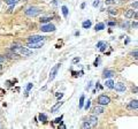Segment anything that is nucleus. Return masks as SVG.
I'll return each instance as SVG.
<instances>
[{"mask_svg":"<svg viewBox=\"0 0 138 129\" xmlns=\"http://www.w3.org/2000/svg\"><path fill=\"white\" fill-rule=\"evenodd\" d=\"M40 12H41V11H40L38 7L32 6V7H29L26 12H24V14H26V16H29V17H35V16L39 15Z\"/></svg>","mask_w":138,"mask_h":129,"instance_id":"1","label":"nucleus"},{"mask_svg":"<svg viewBox=\"0 0 138 129\" xmlns=\"http://www.w3.org/2000/svg\"><path fill=\"white\" fill-rule=\"evenodd\" d=\"M98 103L99 105H108V104L111 103V98L108 96H106V95H100L98 97Z\"/></svg>","mask_w":138,"mask_h":129,"instance_id":"2","label":"nucleus"},{"mask_svg":"<svg viewBox=\"0 0 138 129\" xmlns=\"http://www.w3.org/2000/svg\"><path fill=\"white\" fill-rule=\"evenodd\" d=\"M17 53L22 54L23 57H29V55H32V51H31L29 47H23V46H21L20 50L17 51Z\"/></svg>","mask_w":138,"mask_h":129,"instance_id":"3","label":"nucleus"},{"mask_svg":"<svg viewBox=\"0 0 138 129\" xmlns=\"http://www.w3.org/2000/svg\"><path fill=\"white\" fill-rule=\"evenodd\" d=\"M60 66H61V64H55L52 69H51V73H50V78H48L50 81H53V80L55 78L56 74H58V70H59V68H60Z\"/></svg>","mask_w":138,"mask_h":129,"instance_id":"4","label":"nucleus"},{"mask_svg":"<svg viewBox=\"0 0 138 129\" xmlns=\"http://www.w3.org/2000/svg\"><path fill=\"white\" fill-rule=\"evenodd\" d=\"M40 30L43 32H52L55 30V26H54V24H51V23H47V24L45 23L44 26H41Z\"/></svg>","mask_w":138,"mask_h":129,"instance_id":"5","label":"nucleus"},{"mask_svg":"<svg viewBox=\"0 0 138 129\" xmlns=\"http://www.w3.org/2000/svg\"><path fill=\"white\" fill-rule=\"evenodd\" d=\"M45 37L44 36H39V35H33V36H30L28 38V43H37V42H40V40H44Z\"/></svg>","mask_w":138,"mask_h":129,"instance_id":"6","label":"nucleus"},{"mask_svg":"<svg viewBox=\"0 0 138 129\" xmlns=\"http://www.w3.org/2000/svg\"><path fill=\"white\" fill-rule=\"evenodd\" d=\"M113 89H115V90L118 91V92H124V91L127 90V86H125L123 83L118 82V83L114 84V88H113Z\"/></svg>","mask_w":138,"mask_h":129,"instance_id":"7","label":"nucleus"},{"mask_svg":"<svg viewBox=\"0 0 138 129\" xmlns=\"http://www.w3.org/2000/svg\"><path fill=\"white\" fill-rule=\"evenodd\" d=\"M43 45H44V40H40V42H37V43H28L29 48H40Z\"/></svg>","mask_w":138,"mask_h":129,"instance_id":"8","label":"nucleus"},{"mask_svg":"<svg viewBox=\"0 0 138 129\" xmlns=\"http://www.w3.org/2000/svg\"><path fill=\"white\" fill-rule=\"evenodd\" d=\"M87 122L90 123V126H91V127H96V126H97V123H98V118H97L96 115L89 116Z\"/></svg>","mask_w":138,"mask_h":129,"instance_id":"9","label":"nucleus"},{"mask_svg":"<svg viewBox=\"0 0 138 129\" xmlns=\"http://www.w3.org/2000/svg\"><path fill=\"white\" fill-rule=\"evenodd\" d=\"M115 74H114V71L113 70H111V69H105V70L102 71V77L105 78H111V77H113Z\"/></svg>","mask_w":138,"mask_h":129,"instance_id":"10","label":"nucleus"},{"mask_svg":"<svg viewBox=\"0 0 138 129\" xmlns=\"http://www.w3.org/2000/svg\"><path fill=\"white\" fill-rule=\"evenodd\" d=\"M128 108L129 110H137L138 108V100L137 99H135V100H132L130 103L128 104Z\"/></svg>","mask_w":138,"mask_h":129,"instance_id":"11","label":"nucleus"},{"mask_svg":"<svg viewBox=\"0 0 138 129\" xmlns=\"http://www.w3.org/2000/svg\"><path fill=\"white\" fill-rule=\"evenodd\" d=\"M104 112H105V110H104V106H102V105L96 106L94 110H93V113H94V114H102Z\"/></svg>","mask_w":138,"mask_h":129,"instance_id":"12","label":"nucleus"},{"mask_svg":"<svg viewBox=\"0 0 138 129\" xmlns=\"http://www.w3.org/2000/svg\"><path fill=\"white\" fill-rule=\"evenodd\" d=\"M62 104H63V102H59V103L55 104L54 106H52V108H51V113H55V112H56V111L62 106Z\"/></svg>","mask_w":138,"mask_h":129,"instance_id":"13","label":"nucleus"},{"mask_svg":"<svg viewBox=\"0 0 138 129\" xmlns=\"http://www.w3.org/2000/svg\"><path fill=\"white\" fill-rule=\"evenodd\" d=\"M21 44L20 43H14L13 45L10 46V51H13V52H15V53H17V51L20 50V47H21Z\"/></svg>","mask_w":138,"mask_h":129,"instance_id":"14","label":"nucleus"},{"mask_svg":"<svg viewBox=\"0 0 138 129\" xmlns=\"http://www.w3.org/2000/svg\"><path fill=\"white\" fill-rule=\"evenodd\" d=\"M53 16H43V17H40V23H43V24H45V23H48L51 20H52Z\"/></svg>","mask_w":138,"mask_h":129,"instance_id":"15","label":"nucleus"},{"mask_svg":"<svg viewBox=\"0 0 138 129\" xmlns=\"http://www.w3.org/2000/svg\"><path fill=\"white\" fill-rule=\"evenodd\" d=\"M6 57H9L10 59H17V58H19V54H17V53H15V52H13V51H8V52H7Z\"/></svg>","mask_w":138,"mask_h":129,"instance_id":"16","label":"nucleus"},{"mask_svg":"<svg viewBox=\"0 0 138 129\" xmlns=\"http://www.w3.org/2000/svg\"><path fill=\"white\" fill-rule=\"evenodd\" d=\"M91 26H92V23H91V21H90V20H86V21H84V22L82 23V27H83L84 29H89Z\"/></svg>","mask_w":138,"mask_h":129,"instance_id":"17","label":"nucleus"},{"mask_svg":"<svg viewBox=\"0 0 138 129\" xmlns=\"http://www.w3.org/2000/svg\"><path fill=\"white\" fill-rule=\"evenodd\" d=\"M38 119H39L40 122H43V123L47 122V116H46L45 114H43V113H40L39 115H38Z\"/></svg>","mask_w":138,"mask_h":129,"instance_id":"18","label":"nucleus"},{"mask_svg":"<svg viewBox=\"0 0 138 129\" xmlns=\"http://www.w3.org/2000/svg\"><path fill=\"white\" fill-rule=\"evenodd\" d=\"M133 13H135V11H132V9H128L127 12H125V17L127 19H131L132 16H133Z\"/></svg>","mask_w":138,"mask_h":129,"instance_id":"19","label":"nucleus"},{"mask_svg":"<svg viewBox=\"0 0 138 129\" xmlns=\"http://www.w3.org/2000/svg\"><path fill=\"white\" fill-rule=\"evenodd\" d=\"M94 29H96V31H100V30L105 29V24L104 23H97L96 27H94Z\"/></svg>","mask_w":138,"mask_h":129,"instance_id":"20","label":"nucleus"},{"mask_svg":"<svg viewBox=\"0 0 138 129\" xmlns=\"http://www.w3.org/2000/svg\"><path fill=\"white\" fill-rule=\"evenodd\" d=\"M106 86H107V88H109V89H113V88H114V81H112V80H107V81H106Z\"/></svg>","mask_w":138,"mask_h":129,"instance_id":"21","label":"nucleus"},{"mask_svg":"<svg viewBox=\"0 0 138 129\" xmlns=\"http://www.w3.org/2000/svg\"><path fill=\"white\" fill-rule=\"evenodd\" d=\"M84 100H85V97H84V95H82L81 98H79V103H78V107H79V108H82V107H83V105H84Z\"/></svg>","mask_w":138,"mask_h":129,"instance_id":"22","label":"nucleus"},{"mask_svg":"<svg viewBox=\"0 0 138 129\" xmlns=\"http://www.w3.org/2000/svg\"><path fill=\"white\" fill-rule=\"evenodd\" d=\"M61 9H62V14H63V16L67 17V16H68V7H67V6H62Z\"/></svg>","mask_w":138,"mask_h":129,"instance_id":"23","label":"nucleus"},{"mask_svg":"<svg viewBox=\"0 0 138 129\" xmlns=\"http://www.w3.org/2000/svg\"><path fill=\"white\" fill-rule=\"evenodd\" d=\"M32 89V83H28V85H26V96H28V92Z\"/></svg>","mask_w":138,"mask_h":129,"instance_id":"24","label":"nucleus"},{"mask_svg":"<svg viewBox=\"0 0 138 129\" xmlns=\"http://www.w3.org/2000/svg\"><path fill=\"white\" fill-rule=\"evenodd\" d=\"M17 1L19 0H5V2H6L7 5H15Z\"/></svg>","mask_w":138,"mask_h":129,"instance_id":"25","label":"nucleus"},{"mask_svg":"<svg viewBox=\"0 0 138 129\" xmlns=\"http://www.w3.org/2000/svg\"><path fill=\"white\" fill-rule=\"evenodd\" d=\"M108 13L111 14V15H116V14H118V11H116L115 8H109V9H108Z\"/></svg>","mask_w":138,"mask_h":129,"instance_id":"26","label":"nucleus"},{"mask_svg":"<svg viewBox=\"0 0 138 129\" xmlns=\"http://www.w3.org/2000/svg\"><path fill=\"white\" fill-rule=\"evenodd\" d=\"M90 106H91V100H87V102L85 103V105H83V107H84L86 111L90 108Z\"/></svg>","mask_w":138,"mask_h":129,"instance_id":"27","label":"nucleus"},{"mask_svg":"<svg viewBox=\"0 0 138 129\" xmlns=\"http://www.w3.org/2000/svg\"><path fill=\"white\" fill-rule=\"evenodd\" d=\"M107 47H108V44H107V43H105V44H102V45L99 47V50H100L101 52H104L106 48H107Z\"/></svg>","mask_w":138,"mask_h":129,"instance_id":"28","label":"nucleus"},{"mask_svg":"<svg viewBox=\"0 0 138 129\" xmlns=\"http://www.w3.org/2000/svg\"><path fill=\"white\" fill-rule=\"evenodd\" d=\"M62 119H63V115L59 116V118H56V119H55L53 122H54V123H61V122H62Z\"/></svg>","mask_w":138,"mask_h":129,"instance_id":"29","label":"nucleus"},{"mask_svg":"<svg viewBox=\"0 0 138 129\" xmlns=\"http://www.w3.org/2000/svg\"><path fill=\"white\" fill-rule=\"evenodd\" d=\"M9 8H8V11H7V13L8 14H10V13H13V11H14V5H9Z\"/></svg>","mask_w":138,"mask_h":129,"instance_id":"30","label":"nucleus"},{"mask_svg":"<svg viewBox=\"0 0 138 129\" xmlns=\"http://www.w3.org/2000/svg\"><path fill=\"white\" fill-rule=\"evenodd\" d=\"M82 127H83V128H90L91 126H90V123L87 122V121H85V122L83 123V126H82Z\"/></svg>","mask_w":138,"mask_h":129,"instance_id":"31","label":"nucleus"},{"mask_svg":"<svg viewBox=\"0 0 138 129\" xmlns=\"http://www.w3.org/2000/svg\"><path fill=\"white\" fill-rule=\"evenodd\" d=\"M7 58L6 55H0V62H4V61H6Z\"/></svg>","mask_w":138,"mask_h":129,"instance_id":"32","label":"nucleus"},{"mask_svg":"<svg viewBox=\"0 0 138 129\" xmlns=\"http://www.w3.org/2000/svg\"><path fill=\"white\" fill-rule=\"evenodd\" d=\"M105 4L106 5H112V4H115V1H113V0H106Z\"/></svg>","mask_w":138,"mask_h":129,"instance_id":"33","label":"nucleus"},{"mask_svg":"<svg viewBox=\"0 0 138 129\" xmlns=\"http://www.w3.org/2000/svg\"><path fill=\"white\" fill-rule=\"evenodd\" d=\"M55 96L58 97L59 99H61V98H62V96H63V93H61V92H56V93H55Z\"/></svg>","mask_w":138,"mask_h":129,"instance_id":"34","label":"nucleus"},{"mask_svg":"<svg viewBox=\"0 0 138 129\" xmlns=\"http://www.w3.org/2000/svg\"><path fill=\"white\" fill-rule=\"evenodd\" d=\"M99 1H100V0H94V2H93V7L99 6Z\"/></svg>","mask_w":138,"mask_h":129,"instance_id":"35","label":"nucleus"},{"mask_svg":"<svg viewBox=\"0 0 138 129\" xmlns=\"http://www.w3.org/2000/svg\"><path fill=\"white\" fill-rule=\"evenodd\" d=\"M132 7H133L135 9H137V7H138V2H137V0H136V1H135V2L132 4Z\"/></svg>","mask_w":138,"mask_h":129,"instance_id":"36","label":"nucleus"},{"mask_svg":"<svg viewBox=\"0 0 138 129\" xmlns=\"http://www.w3.org/2000/svg\"><path fill=\"white\" fill-rule=\"evenodd\" d=\"M79 61V58H74L72 59V64H76V62H78Z\"/></svg>","mask_w":138,"mask_h":129,"instance_id":"37","label":"nucleus"},{"mask_svg":"<svg viewBox=\"0 0 138 129\" xmlns=\"http://www.w3.org/2000/svg\"><path fill=\"white\" fill-rule=\"evenodd\" d=\"M105 43H106V42H99L98 44H97V47H98V48H99V47H100V46L102 45V44H105Z\"/></svg>","mask_w":138,"mask_h":129,"instance_id":"38","label":"nucleus"},{"mask_svg":"<svg viewBox=\"0 0 138 129\" xmlns=\"http://www.w3.org/2000/svg\"><path fill=\"white\" fill-rule=\"evenodd\" d=\"M59 129H66V126L65 124H62V122L60 123V126H59Z\"/></svg>","mask_w":138,"mask_h":129,"instance_id":"39","label":"nucleus"},{"mask_svg":"<svg viewBox=\"0 0 138 129\" xmlns=\"http://www.w3.org/2000/svg\"><path fill=\"white\" fill-rule=\"evenodd\" d=\"M132 55H133V58L137 59V50H135V52L132 53Z\"/></svg>","mask_w":138,"mask_h":129,"instance_id":"40","label":"nucleus"},{"mask_svg":"<svg viewBox=\"0 0 138 129\" xmlns=\"http://www.w3.org/2000/svg\"><path fill=\"white\" fill-rule=\"evenodd\" d=\"M108 26H109V27L115 26V22H113V21H111V22H108Z\"/></svg>","mask_w":138,"mask_h":129,"instance_id":"41","label":"nucleus"},{"mask_svg":"<svg viewBox=\"0 0 138 129\" xmlns=\"http://www.w3.org/2000/svg\"><path fill=\"white\" fill-rule=\"evenodd\" d=\"M128 27H129V23H128V22H125L124 24H123V28H125V29H127Z\"/></svg>","mask_w":138,"mask_h":129,"instance_id":"42","label":"nucleus"},{"mask_svg":"<svg viewBox=\"0 0 138 129\" xmlns=\"http://www.w3.org/2000/svg\"><path fill=\"white\" fill-rule=\"evenodd\" d=\"M85 2H83V4H82V5H81V8H82V9H84V8H85Z\"/></svg>","mask_w":138,"mask_h":129,"instance_id":"43","label":"nucleus"},{"mask_svg":"<svg viewBox=\"0 0 138 129\" xmlns=\"http://www.w3.org/2000/svg\"><path fill=\"white\" fill-rule=\"evenodd\" d=\"M2 70H4V66H2V64H1V62H0V73H1Z\"/></svg>","mask_w":138,"mask_h":129,"instance_id":"44","label":"nucleus"},{"mask_svg":"<svg viewBox=\"0 0 138 129\" xmlns=\"http://www.w3.org/2000/svg\"><path fill=\"white\" fill-rule=\"evenodd\" d=\"M98 64H99V58L97 59L96 61H94V66H98Z\"/></svg>","mask_w":138,"mask_h":129,"instance_id":"45","label":"nucleus"},{"mask_svg":"<svg viewBox=\"0 0 138 129\" xmlns=\"http://www.w3.org/2000/svg\"><path fill=\"white\" fill-rule=\"evenodd\" d=\"M132 27H133V28H137V23H136V22H135V23H132Z\"/></svg>","mask_w":138,"mask_h":129,"instance_id":"46","label":"nucleus"},{"mask_svg":"<svg viewBox=\"0 0 138 129\" xmlns=\"http://www.w3.org/2000/svg\"><path fill=\"white\" fill-rule=\"evenodd\" d=\"M0 128H2V124H0Z\"/></svg>","mask_w":138,"mask_h":129,"instance_id":"47","label":"nucleus"},{"mask_svg":"<svg viewBox=\"0 0 138 129\" xmlns=\"http://www.w3.org/2000/svg\"><path fill=\"white\" fill-rule=\"evenodd\" d=\"M23 1H26V0H23Z\"/></svg>","mask_w":138,"mask_h":129,"instance_id":"48","label":"nucleus"}]
</instances>
